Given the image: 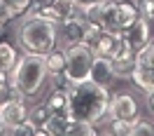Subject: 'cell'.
I'll list each match as a JSON object with an SVG mask.
<instances>
[{"label":"cell","mask_w":154,"mask_h":136,"mask_svg":"<svg viewBox=\"0 0 154 136\" xmlns=\"http://www.w3.org/2000/svg\"><path fill=\"white\" fill-rule=\"evenodd\" d=\"M79 7H87V5H94V2H98V0H75Z\"/></svg>","instance_id":"603a6c76"},{"label":"cell","mask_w":154,"mask_h":136,"mask_svg":"<svg viewBox=\"0 0 154 136\" xmlns=\"http://www.w3.org/2000/svg\"><path fill=\"white\" fill-rule=\"evenodd\" d=\"M135 120H112V134L115 136H133Z\"/></svg>","instance_id":"e0dca14e"},{"label":"cell","mask_w":154,"mask_h":136,"mask_svg":"<svg viewBox=\"0 0 154 136\" xmlns=\"http://www.w3.org/2000/svg\"><path fill=\"white\" fill-rule=\"evenodd\" d=\"M107 117L110 120H138L140 117V103H138V99L133 94H128V92L110 96Z\"/></svg>","instance_id":"5b68a950"},{"label":"cell","mask_w":154,"mask_h":136,"mask_svg":"<svg viewBox=\"0 0 154 136\" xmlns=\"http://www.w3.org/2000/svg\"><path fill=\"white\" fill-rule=\"evenodd\" d=\"M135 52L138 49L133 45H128V42H122V47L117 49V54L112 57V66H115V73L117 78H128L131 80V73H133L135 68Z\"/></svg>","instance_id":"9c48e42d"},{"label":"cell","mask_w":154,"mask_h":136,"mask_svg":"<svg viewBox=\"0 0 154 136\" xmlns=\"http://www.w3.org/2000/svg\"><path fill=\"white\" fill-rule=\"evenodd\" d=\"M30 2H33V0H5V5H7V10H10L12 19L21 17V14L30 7Z\"/></svg>","instance_id":"d6986e66"},{"label":"cell","mask_w":154,"mask_h":136,"mask_svg":"<svg viewBox=\"0 0 154 136\" xmlns=\"http://www.w3.org/2000/svg\"><path fill=\"white\" fill-rule=\"evenodd\" d=\"M115 2H124V0H115Z\"/></svg>","instance_id":"d4e9b609"},{"label":"cell","mask_w":154,"mask_h":136,"mask_svg":"<svg viewBox=\"0 0 154 136\" xmlns=\"http://www.w3.org/2000/svg\"><path fill=\"white\" fill-rule=\"evenodd\" d=\"M47 106H49V110H51V115L70 113V106H68V89L54 87L51 94H49V99H47Z\"/></svg>","instance_id":"4fadbf2b"},{"label":"cell","mask_w":154,"mask_h":136,"mask_svg":"<svg viewBox=\"0 0 154 136\" xmlns=\"http://www.w3.org/2000/svg\"><path fill=\"white\" fill-rule=\"evenodd\" d=\"M145 96H147V99H145V101H147V110L154 115V89L149 92V94H145Z\"/></svg>","instance_id":"44dd1931"},{"label":"cell","mask_w":154,"mask_h":136,"mask_svg":"<svg viewBox=\"0 0 154 136\" xmlns=\"http://www.w3.org/2000/svg\"><path fill=\"white\" fill-rule=\"evenodd\" d=\"M28 117L38 125V129H40V127H47L49 117H51V110H49L47 103H40V106H35V108H30V110H28Z\"/></svg>","instance_id":"9a60e30c"},{"label":"cell","mask_w":154,"mask_h":136,"mask_svg":"<svg viewBox=\"0 0 154 136\" xmlns=\"http://www.w3.org/2000/svg\"><path fill=\"white\" fill-rule=\"evenodd\" d=\"M87 26H89V19L84 14L58 24V45L61 47H70V45H77V42H84Z\"/></svg>","instance_id":"52a82bcc"},{"label":"cell","mask_w":154,"mask_h":136,"mask_svg":"<svg viewBox=\"0 0 154 136\" xmlns=\"http://www.w3.org/2000/svg\"><path fill=\"white\" fill-rule=\"evenodd\" d=\"M0 134H7V129H5V125H2V117H0Z\"/></svg>","instance_id":"cb8c5ba5"},{"label":"cell","mask_w":154,"mask_h":136,"mask_svg":"<svg viewBox=\"0 0 154 136\" xmlns=\"http://www.w3.org/2000/svg\"><path fill=\"white\" fill-rule=\"evenodd\" d=\"M117 73H115V66H112V59L107 57H94V63H91V75L89 80H94L96 85H103V87H110L115 82Z\"/></svg>","instance_id":"8fae6325"},{"label":"cell","mask_w":154,"mask_h":136,"mask_svg":"<svg viewBox=\"0 0 154 136\" xmlns=\"http://www.w3.org/2000/svg\"><path fill=\"white\" fill-rule=\"evenodd\" d=\"M122 35L128 45H133L135 49H140L143 45H147L149 40H152V24L145 19V17H138V19L131 24V26H126L122 31Z\"/></svg>","instance_id":"ba28073f"},{"label":"cell","mask_w":154,"mask_h":136,"mask_svg":"<svg viewBox=\"0 0 154 136\" xmlns=\"http://www.w3.org/2000/svg\"><path fill=\"white\" fill-rule=\"evenodd\" d=\"M131 80H133V85L143 94H149L154 89V70H143V68H133V73H131Z\"/></svg>","instance_id":"5bb4252c"},{"label":"cell","mask_w":154,"mask_h":136,"mask_svg":"<svg viewBox=\"0 0 154 136\" xmlns=\"http://www.w3.org/2000/svg\"><path fill=\"white\" fill-rule=\"evenodd\" d=\"M122 42H124V35H122V33L100 31V35L94 40L91 49H94V54H98V57H107V59H112V57L117 54V49L122 47Z\"/></svg>","instance_id":"30bf717a"},{"label":"cell","mask_w":154,"mask_h":136,"mask_svg":"<svg viewBox=\"0 0 154 136\" xmlns=\"http://www.w3.org/2000/svg\"><path fill=\"white\" fill-rule=\"evenodd\" d=\"M66 52V78L70 85L75 82H84L91 75V63H94V49L84 45V42H77L70 47H63Z\"/></svg>","instance_id":"277c9868"},{"label":"cell","mask_w":154,"mask_h":136,"mask_svg":"<svg viewBox=\"0 0 154 136\" xmlns=\"http://www.w3.org/2000/svg\"><path fill=\"white\" fill-rule=\"evenodd\" d=\"M140 17V10L133 0H124V2H117V24L119 28L124 31L126 26H131L135 19Z\"/></svg>","instance_id":"7c38bea8"},{"label":"cell","mask_w":154,"mask_h":136,"mask_svg":"<svg viewBox=\"0 0 154 136\" xmlns=\"http://www.w3.org/2000/svg\"><path fill=\"white\" fill-rule=\"evenodd\" d=\"M28 110L30 108L26 106V96H12L5 103H0V117H2V125L7 129V134L28 117Z\"/></svg>","instance_id":"8992f818"},{"label":"cell","mask_w":154,"mask_h":136,"mask_svg":"<svg viewBox=\"0 0 154 136\" xmlns=\"http://www.w3.org/2000/svg\"><path fill=\"white\" fill-rule=\"evenodd\" d=\"M133 136H154V120L138 117L133 122Z\"/></svg>","instance_id":"2e32d148"},{"label":"cell","mask_w":154,"mask_h":136,"mask_svg":"<svg viewBox=\"0 0 154 136\" xmlns=\"http://www.w3.org/2000/svg\"><path fill=\"white\" fill-rule=\"evenodd\" d=\"M10 134H17V136H38V125H35L30 117H26L21 125H17L14 129H12Z\"/></svg>","instance_id":"ac0fdd59"},{"label":"cell","mask_w":154,"mask_h":136,"mask_svg":"<svg viewBox=\"0 0 154 136\" xmlns=\"http://www.w3.org/2000/svg\"><path fill=\"white\" fill-rule=\"evenodd\" d=\"M7 21H12V17L7 14V12H0V33H2V28L7 26Z\"/></svg>","instance_id":"7402d4cb"},{"label":"cell","mask_w":154,"mask_h":136,"mask_svg":"<svg viewBox=\"0 0 154 136\" xmlns=\"http://www.w3.org/2000/svg\"><path fill=\"white\" fill-rule=\"evenodd\" d=\"M10 82L12 87L19 92L21 96L33 99L38 96L45 82H47V63H45V57L42 54H30V52H23L14 68L10 70Z\"/></svg>","instance_id":"3957f363"},{"label":"cell","mask_w":154,"mask_h":136,"mask_svg":"<svg viewBox=\"0 0 154 136\" xmlns=\"http://www.w3.org/2000/svg\"><path fill=\"white\" fill-rule=\"evenodd\" d=\"M17 42L30 54H49L58 47V24L51 19L35 14V17H21L17 26Z\"/></svg>","instance_id":"7a4b0ae2"},{"label":"cell","mask_w":154,"mask_h":136,"mask_svg":"<svg viewBox=\"0 0 154 136\" xmlns=\"http://www.w3.org/2000/svg\"><path fill=\"white\" fill-rule=\"evenodd\" d=\"M135 5H138V10H140V17L154 24V0H133Z\"/></svg>","instance_id":"ffe728a7"},{"label":"cell","mask_w":154,"mask_h":136,"mask_svg":"<svg viewBox=\"0 0 154 136\" xmlns=\"http://www.w3.org/2000/svg\"><path fill=\"white\" fill-rule=\"evenodd\" d=\"M110 89L103 85H96L94 80H84V82H75L68 87V106H70V115L91 125L100 117L107 115V106H110Z\"/></svg>","instance_id":"6da1fadb"}]
</instances>
